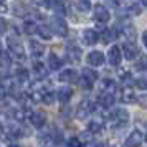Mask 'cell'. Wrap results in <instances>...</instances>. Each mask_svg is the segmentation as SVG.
I'll list each match as a JSON object with an SVG mask.
<instances>
[{
	"label": "cell",
	"instance_id": "6da1fadb",
	"mask_svg": "<svg viewBox=\"0 0 147 147\" xmlns=\"http://www.w3.org/2000/svg\"><path fill=\"white\" fill-rule=\"evenodd\" d=\"M7 47L10 50V53L13 55L17 60H25V48H23V45L15 35H10L7 38Z\"/></svg>",
	"mask_w": 147,
	"mask_h": 147
},
{
	"label": "cell",
	"instance_id": "7a4b0ae2",
	"mask_svg": "<svg viewBox=\"0 0 147 147\" xmlns=\"http://www.w3.org/2000/svg\"><path fill=\"white\" fill-rule=\"evenodd\" d=\"M122 53L126 56L127 60H136L137 56H139V48L136 47V43L127 40L124 45H122Z\"/></svg>",
	"mask_w": 147,
	"mask_h": 147
},
{
	"label": "cell",
	"instance_id": "3957f363",
	"mask_svg": "<svg viewBox=\"0 0 147 147\" xmlns=\"http://www.w3.org/2000/svg\"><path fill=\"white\" fill-rule=\"evenodd\" d=\"M66 56H68V61H71V63H80L81 56H83V51H81V48L76 47V45H68L66 47Z\"/></svg>",
	"mask_w": 147,
	"mask_h": 147
},
{
	"label": "cell",
	"instance_id": "277c9868",
	"mask_svg": "<svg viewBox=\"0 0 147 147\" xmlns=\"http://www.w3.org/2000/svg\"><path fill=\"white\" fill-rule=\"evenodd\" d=\"M98 40H99V35H98L96 30H93V28H86V30L83 32V43H84V45L93 47V45H96V41Z\"/></svg>",
	"mask_w": 147,
	"mask_h": 147
},
{
	"label": "cell",
	"instance_id": "5b68a950",
	"mask_svg": "<svg viewBox=\"0 0 147 147\" xmlns=\"http://www.w3.org/2000/svg\"><path fill=\"white\" fill-rule=\"evenodd\" d=\"M93 13H94V20L99 22V23H106L109 20V10L104 5H96Z\"/></svg>",
	"mask_w": 147,
	"mask_h": 147
},
{
	"label": "cell",
	"instance_id": "8992f818",
	"mask_svg": "<svg viewBox=\"0 0 147 147\" xmlns=\"http://www.w3.org/2000/svg\"><path fill=\"white\" fill-rule=\"evenodd\" d=\"M107 60H109V65L113 66H117L122 60V53H121L119 47H111L109 48V53H107Z\"/></svg>",
	"mask_w": 147,
	"mask_h": 147
},
{
	"label": "cell",
	"instance_id": "52a82bcc",
	"mask_svg": "<svg viewBox=\"0 0 147 147\" xmlns=\"http://www.w3.org/2000/svg\"><path fill=\"white\" fill-rule=\"evenodd\" d=\"M51 30H53L56 35H60V36H66L68 35V25L65 23V20H63L61 17H58V18H55L53 20V27H51Z\"/></svg>",
	"mask_w": 147,
	"mask_h": 147
},
{
	"label": "cell",
	"instance_id": "ba28073f",
	"mask_svg": "<svg viewBox=\"0 0 147 147\" xmlns=\"http://www.w3.org/2000/svg\"><path fill=\"white\" fill-rule=\"evenodd\" d=\"M142 139H144V134L140 132V131H132L131 136H127L126 139V146L127 147H136V146H140L142 144Z\"/></svg>",
	"mask_w": 147,
	"mask_h": 147
},
{
	"label": "cell",
	"instance_id": "9c48e42d",
	"mask_svg": "<svg viewBox=\"0 0 147 147\" xmlns=\"http://www.w3.org/2000/svg\"><path fill=\"white\" fill-rule=\"evenodd\" d=\"M30 122H32V126L36 127V129H43L45 124H47V116L43 113H33L30 116Z\"/></svg>",
	"mask_w": 147,
	"mask_h": 147
},
{
	"label": "cell",
	"instance_id": "30bf717a",
	"mask_svg": "<svg viewBox=\"0 0 147 147\" xmlns=\"http://www.w3.org/2000/svg\"><path fill=\"white\" fill-rule=\"evenodd\" d=\"M91 113H93V106H91L88 101H84V102H81L80 106H78V109H76V117H78V119H86Z\"/></svg>",
	"mask_w": 147,
	"mask_h": 147
},
{
	"label": "cell",
	"instance_id": "8fae6325",
	"mask_svg": "<svg viewBox=\"0 0 147 147\" xmlns=\"http://www.w3.org/2000/svg\"><path fill=\"white\" fill-rule=\"evenodd\" d=\"M76 78H78V74H76V71L71 69V68L63 69V71L58 74V80H60L61 83H73V81H76Z\"/></svg>",
	"mask_w": 147,
	"mask_h": 147
},
{
	"label": "cell",
	"instance_id": "7c38bea8",
	"mask_svg": "<svg viewBox=\"0 0 147 147\" xmlns=\"http://www.w3.org/2000/svg\"><path fill=\"white\" fill-rule=\"evenodd\" d=\"M121 99H122V102H126V104H131V102L136 101V93H134V89L131 88V84L122 88V91H121Z\"/></svg>",
	"mask_w": 147,
	"mask_h": 147
},
{
	"label": "cell",
	"instance_id": "4fadbf2b",
	"mask_svg": "<svg viewBox=\"0 0 147 147\" xmlns=\"http://www.w3.org/2000/svg\"><path fill=\"white\" fill-rule=\"evenodd\" d=\"M88 63L91 65V66H101L102 63H104V55L101 53V51H91V53L88 55Z\"/></svg>",
	"mask_w": 147,
	"mask_h": 147
},
{
	"label": "cell",
	"instance_id": "5bb4252c",
	"mask_svg": "<svg viewBox=\"0 0 147 147\" xmlns=\"http://www.w3.org/2000/svg\"><path fill=\"white\" fill-rule=\"evenodd\" d=\"M101 40L104 43H113L116 38H117V30L116 28H102L101 30Z\"/></svg>",
	"mask_w": 147,
	"mask_h": 147
},
{
	"label": "cell",
	"instance_id": "9a60e30c",
	"mask_svg": "<svg viewBox=\"0 0 147 147\" xmlns=\"http://www.w3.org/2000/svg\"><path fill=\"white\" fill-rule=\"evenodd\" d=\"M114 101H116V98H114L113 93H102L99 96V104L104 109H109V107L114 106Z\"/></svg>",
	"mask_w": 147,
	"mask_h": 147
},
{
	"label": "cell",
	"instance_id": "2e32d148",
	"mask_svg": "<svg viewBox=\"0 0 147 147\" xmlns=\"http://www.w3.org/2000/svg\"><path fill=\"white\" fill-rule=\"evenodd\" d=\"M30 53H32V56H43V53H45V45L43 43H40V41H35L32 40L30 41Z\"/></svg>",
	"mask_w": 147,
	"mask_h": 147
},
{
	"label": "cell",
	"instance_id": "e0dca14e",
	"mask_svg": "<svg viewBox=\"0 0 147 147\" xmlns=\"http://www.w3.org/2000/svg\"><path fill=\"white\" fill-rule=\"evenodd\" d=\"M7 132L10 137H22L23 136V131H22L20 124L17 122V121H13V122H10L7 126Z\"/></svg>",
	"mask_w": 147,
	"mask_h": 147
},
{
	"label": "cell",
	"instance_id": "ac0fdd59",
	"mask_svg": "<svg viewBox=\"0 0 147 147\" xmlns=\"http://www.w3.org/2000/svg\"><path fill=\"white\" fill-rule=\"evenodd\" d=\"M71 96H73V89L71 88H61V89H58V93H56V98L61 102H68V101L71 99Z\"/></svg>",
	"mask_w": 147,
	"mask_h": 147
},
{
	"label": "cell",
	"instance_id": "d6986e66",
	"mask_svg": "<svg viewBox=\"0 0 147 147\" xmlns=\"http://www.w3.org/2000/svg\"><path fill=\"white\" fill-rule=\"evenodd\" d=\"M33 73L36 76V80H45L48 76V69L45 68L43 63H35L33 65Z\"/></svg>",
	"mask_w": 147,
	"mask_h": 147
},
{
	"label": "cell",
	"instance_id": "ffe728a7",
	"mask_svg": "<svg viewBox=\"0 0 147 147\" xmlns=\"http://www.w3.org/2000/svg\"><path fill=\"white\" fill-rule=\"evenodd\" d=\"M36 33L40 35L43 40H51V36H53V30L48 27V25H40V27H36Z\"/></svg>",
	"mask_w": 147,
	"mask_h": 147
},
{
	"label": "cell",
	"instance_id": "44dd1931",
	"mask_svg": "<svg viewBox=\"0 0 147 147\" xmlns=\"http://www.w3.org/2000/svg\"><path fill=\"white\" fill-rule=\"evenodd\" d=\"M142 8H144V5H140V3H137V2H131V3H127V13L132 15V17H136V15H140L142 13Z\"/></svg>",
	"mask_w": 147,
	"mask_h": 147
},
{
	"label": "cell",
	"instance_id": "7402d4cb",
	"mask_svg": "<svg viewBox=\"0 0 147 147\" xmlns=\"http://www.w3.org/2000/svg\"><path fill=\"white\" fill-rule=\"evenodd\" d=\"M61 65H63L61 58H58L55 53H51L50 56H48V66L51 68V69H60Z\"/></svg>",
	"mask_w": 147,
	"mask_h": 147
},
{
	"label": "cell",
	"instance_id": "603a6c76",
	"mask_svg": "<svg viewBox=\"0 0 147 147\" xmlns=\"http://www.w3.org/2000/svg\"><path fill=\"white\" fill-rule=\"evenodd\" d=\"M10 65H12L10 55L7 51H0V68L2 69H7V68H10Z\"/></svg>",
	"mask_w": 147,
	"mask_h": 147
},
{
	"label": "cell",
	"instance_id": "cb8c5ba5",
	"mask_svg": "<svg viewBox=\"0 0 147 147\" xmlns=\"http://www.w3.org/2000/svg\"><path fill=\"white\" fill-rule=\"evenodd\" d=\"M101 89H102V93H113L116 91V83L113 80H104L102 81V84H101Z\"/></svg>",
	"mask_w": 147,
	"mask_h": 147
},
{
	"label": "cell",
	"instance_id": "d4e9b609",
	"mask_svg": "<svg viewBox=\"0 0 147 147\" xmlns=\"http://www.w3.org/2000/svg\"><path fill=\"white\" fill-rule=\"evenodd\" d=\"M50 7H53L56 17H65V15H66V7H65L63 2H55L53 5H50Z\"/></svg>",
	"mask_w": 147,
	"mask_h": 147
},
{
	"label": "cell",
	"instance_id": "484cf974",
	"mask_svg": "<svg viewBox=\"0 0 147 147\" xmlns=\"http://www.w3.org/2000/svg\"><path fill=\"white\" fill-rule=\"evenodd\" d=\"M81 76L86 78L88 81H91V83H96V80H98V73L93 71V69H89V68H83V74Z\"/></svg>",
	"mask_w": 147,
	"mask_h": 147
},
{
	"label": "cell",
	"instance_id": "4316f807",
	"mask_svg": "<svg viewBox=\"0 0 147 147\" xmlns=\"http://www.w3.org/2000/svg\"><path fill=\"white\" fill-rule=\"evenodd\" d=\"M88 131H89V134H99L101 131H102V124L101 122H96V121H91V122H88Z\"/></svg>",
	"mask_w": 147,
	"mask_h": 147
},
{
	"label": "cell",
	"instance_id": "83f0119b",
	"mask_svg": "<svg viewBox=\"0 0 147 147\" xmlns=\"http://www.w3.org/2000/svg\"><path fill=\"white\" fill-rule=\"evenodd\" d=\"M74 5H76V8H78L80 12H88V10L91 8L89 0H74Z\"/></svg>",
	"mask_w": 147,
	"mask_h": 147
},
{
	"label": "cell",
	"instance_id": "f1b7e54d",
	"mask_svg": "<svg viewBox=\"0 0 147 147\" xmlns=\"http://www.w3.org/2000/svg\"><path fill=\"white\" fill-rule=\"evenodd\" d=\"M23 28H25V33L27 35H33L36 33V23L35 22H25V25H23Z\"/></svg>",
	"mask_w": 147,
	"mask_h": 147
},
{
	"label": "cell",
	"instance_id": "f546056e",
	"mask_svg": "<svg viewBox=\"0 0 147 147\" xmlns=\"http://www.w3.org/2000/svg\"><path fill=\"white\" fill-rule=\"evenodd\" d=\"M32 2V5L36 8H50V5H51V2L50 0H30Z\"/></svg>",
	"mask_w": 147,
	"mask_h": 147
},
{
	"label": "cell",
	"instance_id": "4dcf8cb0",
	"mask_svg": "<svg viewBox=\"0 0 147 147\" xmlns=\"http://www.w3.org/2000/svg\"><path fill=\"white\" fill-rule=\"evenodd\" d=\"M119 78H121V81L124 83V86H129V84L132 83V74L129 73V71H126V73H121Z\"/></svg>",
	"mask_w": 147,
	"mask_h": 147
},
{
	"label": "cell",
	"instance_id": "1f68e13d",
	"mask_svg": "<svg viewBox=\"0 0 147 147\" xmlns=\"http://www.w3.org/2000/svg\"><path fill=\"white\" fill-rule=\"evenodd\" d=\"M43 93L45 91H32V94H30V99L33 101V102H41V99H43Z\"/></svg>",
	"mask_w": 147,
	"mask_h": 147
},
{
	"label": "cell",
	"instance_id": "d6a6232c",
	"mask_svg": "<svg viewBox=\"0 0 147 147\" xmlns=\"http://www.w3.org/2000/svg\"><path fill=\"white\" fill-rule=\"evenodd\" d=\"M134 69H136V71H144V69H146V60H144V58L137 60L136 65H134Z\"/></svg>",
	"mask_w": 147,
	"mask_h": 147
},
{
	"label": "cell",
	"instance_id": "836d02e7",
	"mask_svg": "<svg viewBox=\"0 0 147 147\" xmlns=\"http://www.w3.org/2000/svg\"><path fill=\"white\" fill-rule=\"evenodd\" d=\"M56 98V94H53V93H43V102H47V104H51L53 102V99Z\"/></svg>",
	"mask_w": 147,
	"mask_h": 147
},
{
	"label": "cell",
	"instance_id": "e575fe53",
	"mask_svg": "<svg viewBox=\"0 0 147 147\" xmlns=\"http://www.w3.org/2000/svg\"><path fill=\"white\" fill-rule=\"evenodd\" d=\"M7 28H8V23H7V20L0 17V35H3V33H5V32H7Z\"/></svg>",
	"mask_w": 147,
	"mask_h": 147
},
{
	"label": "cell",
	"instance_id": "d590c367",
	"mask_svg": "<svg viewBox=\"0 0 147 147\" xmlns=\"http://www.w3.org/2000/svg\"><path fill=\"white\" fill-rule=\"evenodd\" d=\"M136 86L144 91V89H146V78H139V80H136Z\"/></svg>",
	"mask_w": 147,
	"mask_h": 147
},
{
	"label": "cell",
	"instance_id": "8d00e7d4",
	"mask_svg": "<svg viewBox=\"0 0 147 147\" xmlns=\"http://www.w3.org/2000/svg\"><path fill=\"white\" fill-rule=\"evenodd\" d=\"M8 7H7V2L5 0H0V13H7Z\"/></svg>",
	"mask_w": 147,
	"mask_h": 147
},
{
	"label": "cell",
	"instance_id": "74e56055",
	"mask_svg": "<svg viewBox=\"0 0 147 147\" xmlns=\"http://www.w3.org/2000/svg\"><path fill=\"white\" fill-rule=\"evenodd\" d=\"M66 144H68V146H76V147H78V146H81L83 142H81L80 139H76V137H73V139H69V140H68Z\"/></svg>",
	"mask_w": 147,
	"mask_h": 147
},
{
	"label": "cell",
	"instance_id": "f35d334b",
	"mask_svg": "<svg viewBox=\"0 0 147 147\" xmlns=\"http://www.w3.org/2000/svg\"><path fill=\"white\" fill-rule=\"evenodd\" d=\"M104 3H107L109 7H117L119 5V0H104Z\"/></svg>",
	"mask_w": 147,
	"mask_h": 147
},
{
	"label": "cell",
	"instance_id": "ab89813d",
	"mask_svg": "<svg viewBox=\"0 0 147 147\" xmlns=\"http://www.w3.org/2000/svg\"><path fill=\"white\" fill-rule=\"evenodd\" d=\"M147 3V0H140V5H146Z\"/></svg>",
	"mask_w": 147,
	"mask_h": 147
}]
</instances>
